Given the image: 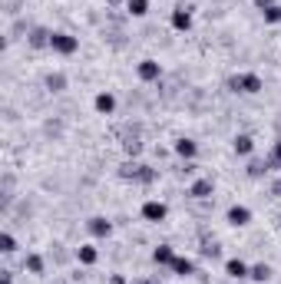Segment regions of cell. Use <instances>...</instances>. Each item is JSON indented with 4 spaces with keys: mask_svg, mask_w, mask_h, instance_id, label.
Instances as JSON below:
<instances>
[{
    "mask_svg": "<svg viewBox=\"0 0 281 284\" xmlns=\"http://www.w3.org/2000/svg\"><path fill=\"white\" fill-rule=\"evenodd\" d=\"M89 231H93L96 238H106V235L112 231V225H109L106 218H89Z\"/></svg>",
    "mask_w": 281,
    "mask_h": 284,
    "instance_id": "obj_9",
    "label": "cell"
},
{
    "mask_svg": "<svg viewBox=\"0 0 281 284\" xmlns=\"http://www.w3.org/2000/svg\"><path fill=\"white\" fill-rule=\"evenodd\" d=\"M248 278H251V281H268V278H271V268H268V265H255V268L248 271Z\"/></svg>",
    "mask_w": 281,
    "mask_h": 284,
    "instance_id": "obj_19",
    "label": "cell"
},
{
    "mask_svg": "<svg viewBox=\"0 0 281 284\" xmlns=\"http://www.w3.org/2000/svg\"><path fill=\"white\" fill-rule=\"evenodd\" d=\"M175 152H179L182 159H192L195 156V142L192 139H179V142H175Z\"/></svg>",
    "mask_w": 281,
    "mask_h": 284,
    "instance_id": "obj_16",
    "label": "cell"
},
{
    "mask_svg": "<svg viewBox=\"0 0 281 284\" xmlns=\"http://www.w3.org/2000/svg\"><path fill=\"white\" fill-rule=\"evenodd\" d=\"M152 261H156V265H172V261H175L172 248H169V245H159L156 251H152Z\"/></svg>",
    "mask_w": 281,
    "mask_h": 284,
    "instance_id": "obj_10",
    "label": "cell"
},
{
    "mask_svg": "<svg viewBox=\"0 0 281 284\" xmlns=\"http://www.w3.org/2000/svg\"><path fill=\"white\" fill-rule=\"evenodd\" d=\"M96 109H100V113H112V109H116V99H112V96L109 93H100V96H96Z\"/></svg>",
    "mask_w": 281,
    "mask_h": 284,
    "instance_id": "obj_13",
    "label": "cell"
},
{
    "mask_svg": "<svg viewBox=\"0 0 281 284\" xmlns=\"http://www.w3.org/2000/svg\"><path fill=\"white\" fill-rule=\"evenodd\" d=\"M0 245H4V254H13V251H17V238H13L10 231H4V238H0Z\"/></svg>",
    "mask_w": 281,
    "mask_h": 284,
    "instance_id": "obj_21",
    "label": "cell"
},
{
    "mask_svg": "<svg viewBox=\"0 0 281 284\" xmlns=\"http://www.w3.org/2000/svg\"><path fill=\"white\" fill-rule=\"evenodd\" d=\"M251 149H255V142H251V136H238V139H235V152H238V156H248Z\"/></svg>",
    "mask_w": 281,
    "mask_h": 284,
    "instance_id": "obj_18",
    "label": "cell"
},
{
    "mask_svg": "<svg viewBox=\"0 0 281 284\" xmlns=\"http://www.w3.org/2000/svg\"><path fill=\"white\" fill-rule=\"evenodd\" d=\"M46 89H50V93H63V89H66V76H63V73H50V76H46Z\"/></svg>",
    "mask_w": 281,
    "mask_h": 284,
    "instance_id": "obj_11",
    "label": "cell"
},
{
    "mask_svg": "<svg viewBox=\"0 0 281 284\" xmlns=\"http://www.w3.org/2000/svg\"><path fill=\"white\" fill-rule=\"evenodd\" d=\"M146 10H149V0H129V13L132 17H143Z\"/></svg>",
    "mask_w": 281,
    "mask_h": 284,
    "instance_id": "obj_20",
    "label": "cell"
},
{
    "mask_svg": "<svg viewBox=\"0 0 281 284\" xmlns=\"http://www.w3.org/2000/svg\"><path fill=\"white\" fill-rule=\"evenodd\" d=\"M112 4H116V0H112Z\"/></svg>",
    "mask_w": 281,
    "mask_h": 284,
    "instance_id": "obj_23",
    "label": "cell"
},
{
    "mask_svg": "<svg viewBox=\"0 0 281 284\" xmlns=\"http://www.w3.org/2000/svg\"><path fill=\"white\" fill-rule=\"evenodd\" d=\"M225 271H228V278H248V271H251V268L245 265V261L231 258V261H225Z\"/></svg>",
    "mask_w": 281,
    "mask_h": 284,
    "instance_id": "obj_7",
    "label": "cell"
},
{
    "mask_svg": "<svg viewBox=\"0 0 281 284\" xmlns=\"http://www.w3.org/2000/svg\"><path fill=\"white\" fill-rule=\"evenodd\" d=\"M215 192V185H212V178H199V182L192 185V189H189V195L192 198H208Z\"/></svg>",
    "mask_w": 281,
    "mask_h": 284,
    "instance_id": "obj_4",
    "label": "cell"
},
{
    "mask_svg": "<svg viewBox=\"0 0 281 284\" xmlns=\"http://www.w3.org/2000/svg\"><path fill=\"white\" fill-rule=\"evenodd\" d=\"M268 165H281V142L275 145V156H271V162Z\"/></svg>",
    "mask_w": 281,
    "mask_h": 284,
    "instance_id": "obj_22",
    "label": "cell"
},
{
    "mask_svg": "<svg viewBox=\"0 0 281 284\" xmlns=\"http://www.w3.org/2000/svg\"><path fill=\"white\" fill-rule=\"evenodd\" d=\"M172 271L182 274V278H189V274H192V261H189V258H175L172 261Z\"/></svg>",
    "mask_w": 281,
    "mask_h": 284,
    "instance_id": "obj_17",
    "label": "cell"
},
{
    "mask_svg": "<svg viewBox=\"0 0 281 284\" xmlns=\"http://www.w3.org/2000/svg\"><path fill=\"white\" fill-rule=\"evenodd\" d=\"M172 23H175V30H189V27H192V13H189L185 7H179V10L172 13Z\"/></svg>",
    "mask_w": 281,
    "mask_h": 284,
    "instance_id": "obj_8",
    "label": "cell"
},
{
    "mask_svg": "<svg viewBox=\"0 0 281 284\" xmlns=\"http://www.w3.org/2000/svg\"><path fill=\"white\" fill-rule=\"evenodd\" d=\"M166 212H169V209H166L162 202H146V205H143V218H146V221H162Z\"/></svg>",
    "mask_w": 281,
    "mask_h": 284,
    "instance_id": "obj_3",
    "label": "cell"
},
{
    "mask_svg": "<svg viewBox=\"0 0 281 284\" xmlns=\"http://www.w3.org/2000/svg\"><path fill=\"white\" fill-rule=\"evenodd\" d=\"M159 73H162V70H159V63H156V60H143V63H139V76H143L146 83L159 80Z\"/></svg>",
    "mask_w": 281,
    "mask_h": 284,
    "instance_id": "obj_6",
    "label": "cell"
},
{
    "mask_svg": "<svg viewBox=\"0 0 281 284\" xmlns=\"http://www.w3.org/2000/svg\"><path fill=\"white\" fill-rule=\"evenodd\" d=\"M50 37H53V33H46V30H40V27H37V30L30 33V46H50Z\"/></svg>",
    "mask_w": 281,
    "mask_h": 284,
    "instance_id": "obj_15",
    "label": "cell"
},
{
    "mask_svg": "<svg viewBox=\"0 0 281 284\" xmlns=\"http://www.w3.org/2000/svg\"><path fill=\"white\" fill-rule=\"evenodd\" d=\"M228 221H231V225H248L251 212L245 209V205H231V209H228Z\"/></svg>",
    "mask_w": 281,
    "mask_h": 284,
    "instance_id": "obj_5",
    "label": "cell"
},
{
    "mask_svg": "<svg viewBox=\"0 0 281 284\" xmlns=\"http://www.w3.org/2000/svg\"><path fill=\"white\" fill-rule=\"evenodd\" d=\"M231 89H238V93H258V89H262V76L242 73V76H235V80H231Z\"/></svg>",
    "mask_w": 281,
    "mask_h": 284,
    "instance_id": "obj_2",
    "label": "cell"
},
{
    "mask_svg": "<svg viewBox=\"0 0 281 284\" xmlns=\"http://www.w3.org/2000/svg\"><path fill=\"white\" fill-rule=\"evenodd\" d=\"M76 258H80L83 265H96V258H100V254H96V248H93V245H83L80 251H76Z\"/></svg>",
    "mask_w": 281,
    "mask_h": 284,
    "instance_id": "obj_14",
    "label": "cell"
},
{
    "mask_svg": "<svg viewBox=\"0 0 281 284\" xmlns=\"http://www.w3.org/2000/svg\"><path fill=\"white\" fill-rule=\"evenodd\" d=\"M24 268L30 274H43V258H40V254H27L24 258Z\"/></svg>",
    "mask_w": 281,
    "mask_h": 284,
    "instance_id": "obj_12",
    "label": "cell"
},
{
    "mask_svg": "<svg viewBox=\"0 0 281 284\" xmlns=\"http://www.w3.org/2000/svg\"><path fill=\"white\" fill-rule=\"evenodd\" d=\"M50 50L60 53V57H69V53L80 50V40L69 37V33H53V37H50Z\"/></svg>",
    "mask_w": 281,
    "mask_h": 284,
    "instance_id": "obj_1",
    "label": "cell"
}]
</instances>
